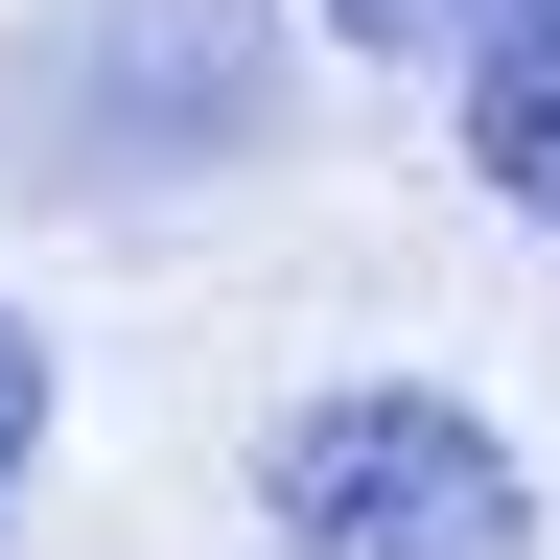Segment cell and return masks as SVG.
Returning a JSON list of instances; mask_svg holds the SVG:
<instances>
[{
  "label": "cell",
  "mask_w": 560,
  "mask_h": 560,
  "mask_svg": "<svg viewBox=\"0 0 560 560\" xmlns=\"http://www.w3.org/2000/svg\"><path fill=\"white\" fill-rule=\"evenodd\" d=\"M257 537L280 560H537V490L514 444H490L467 397H304L280 420V467H257Z\"/></svg>",
  "instance_id": "cell-1"
},
{
  "label": "cell",
  "mask_w": 560,
  "mask_h": 560,
  "mask_svg": "<svg viewBox=\"0 0 560 560\" xmlns=\"http://www.w3.org/2000/svg\"><path fill=\"white\" fill-rule=\"evenodd\" d=\"M467 164L560 234V0H514V24H467Z\"/></svg>",
  "instance_id": "cell-2"
},
{
  "label": "cell",
  "mask_w": 560,
  "mask_h": 560,
  "mask_svg": "<svg viewBox=\"0 0 560 560\" xmlns=\"http://www.w3.org/2000/svg\"><path fill=\"white\" fill-rule=\"evenodd\" d=\"M24 467H47V327L0 304V514H24Z\"/></svg>",
  "instance_id": "cell-3"
},
{
  "label": "cell",
  "mask_w": 560,
  "mask_h": 560,
  "mask_svg": "<svg viewBox=\"0 0 560 560\" xmlns=\"http://www.w3.org/2000/svg\"><path fill=\"white\" fill-rule=\"evenodd\" d=\"M350 47H467V24H514V0H327Z\"/></svg>",
  "instance_id": "cell-4"
}]
</instances>
